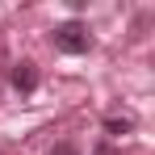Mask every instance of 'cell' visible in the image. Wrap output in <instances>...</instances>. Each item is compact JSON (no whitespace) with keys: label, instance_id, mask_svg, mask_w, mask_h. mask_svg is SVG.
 Returning <instances> with one entry per match:
<instances>
[{"label":"cell","instance_id":"6da1fadb","mask_svg":"<svg viewBox=\"0 0 155 155\" xmlns=\"http://www.w3.org/2000/svg\"><path fill=\"white\" fill-rule=\"evenodd\" d=\"M51 42H54V51H63V54H84L88 46H92L84 21H63V25H54L51 29Z\"/></svg>","mask_w":155,"mask_h":155},{"label":"cell","instance_id":"7a4b0ae2","mask_svg":"<svg viewBox=\"0 0 155 155\" xmlns=\"http://www.w3.org/2000/svg\"><path fill=\"white\" fill-rule=\"evenodd\" d=\"M13 88H17V92H34V88H38V67H34V63H17V67H13Z\"/></svg>","mask_w":155,"mask_h":155},{"label":"cell","instance_id":"3957f363","mask_svg":"<svg viewBox=\"0 0 155 155\" xmlns=\"http://www.w3.org/2000/svg\"><path fill=\"white\" fill-rule=\"evenodd\" d=\"M130 117H105V134H130Z\"/></svg>","mask_w":155,"mask_h":155},{"label":"cell","instance_id":"277c9868","mask_svg":"<svg viewBox=\"0 0 155 155\" xmlns=\"http://www.w3.org/2000/svg\"><path fill=\"white\" fill-rule=\"evenodd\" d=\"M51 155H80V151H76V143H54Z\"/></svg>","mask_w":155,"mask_h":155},{"label":"cell","instance_id":"5b68a950","mask_svg":"<svg viewBox=\"0 0 155 155\" xmlns=\"http://www.w3.org/2000/svg\"><path fill=\"white\" fill-rule=\"evenodd\" d=\"M92 155H117V147H113V143H97V147H92Z\"/></svg>","mask_w":155,"mask_h":155}]
</instances>
